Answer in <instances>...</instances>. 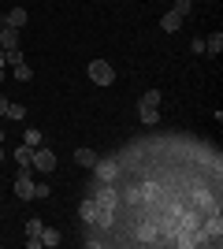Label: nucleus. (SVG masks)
Here are the masks:
<instances>
[{
	"instance_id": "nucleus-1",
	"label": "nucleus",
	"mask_w": 223,
	"mask_h": 249,
	"mask_svg": "<svg viewBox=\"0 0 223 249\" xmlns=\"http://www.w3.org/2000/svg\"><path fill=\"white\" fill-rule=\"evenodd\" d=\"M156 112H160V89H149V93L138 101V119L145 126H153L156 123Z\"/></svg>"
},
{
	"instance_id": "nucleus-2",
	"label": "nucleus",
	"mask_w": 223,
	"mask_h": 249,
	"mask_svg": "<svg viewBox=\"0 0 223 249\" xmlns=\"http://www.w3.org/2000/svg\"><path fill=\"white\" fill-rule=\"evenodd\" d=\"M86 74H89V78H93L97 86H112V82H116V67H112L108 60H89Z\"/></svg>"
},
{
	"instance_id": "nucleus-3",
	"label": "nucleus",
	"mask_w": 223,
	"mask_h": 249,
	"mask_svg": "<svg viewBox=\"0 0 223 249\" xmlns=\"http://www.w3.org/2000/svg\"><path fill=\"white\" fill-rule=\"evenodd\" d=\"M78 216H82V223H89V227H93V223H108V212L97 205V197H86L82 205H78Z\"/></svg>"
},
{
	"instance_id": "nucleus-4",
	"label": "nucleus",
	"mask_w": 223,
	"mask_h": 249,
	"mask_svg": "<svg viewBox=\"0 0 223 249\" xmlns=\"http://www.w3.org/2000/svg\"><path fill=\"white\" fill-rule=\"evenodd\" d=\"M15 197L19 201L34 197V167H19V171H15Z\"/></svg>"
},
{
	"instance_id": "nucleus-5",
	"label": "nucleus",
	"mask_w": 223,
	"mask_h": 249,
	"mask_svg": "<svg viewBox=\"0 0 223 249\" xmlns=\"http://www.w3.org/2000/svg\"><path fill=\"white\" fill-rule=\"evenodd\" d=\"M30 167H34V171H41V175H52V171H56V153H52V149H41V145H37V149H34Z\"/></svg>"
},
{
	"instance_id": "nucleus-6",
	"label": "nucleus",
	"mask_w": 223,
	"mask_h": 249,
	"mask_svg": "<svg viewBox=\"0 0 223 249\" xmlns=\"http://www.w3.org/2000/svg\"><path fill=\"white\" fill-rule=\"evenodd\" d=\"M93 171L101 175V182H112V178H116V171H119V164H116V160H97Z\"/></svg>"
},
{
	"instance_id": "nucleus-7",
	"label": "nucleus",
	"mask_w": 223,
	"mask_h": 249,
	"mask_svg": "<svg viewBox=\"0 0 223 249\" xmlns=\"http://www.w3.org/2000/svg\"><path fill=\"white\" fill-rule=\"evenodd\" d=\"M160 30H164V34H179L182 30V15H179V11H168V15L160 19Z\"/></svg>"
},
{
	"instance_id": "nucleus-8",
	"label": "nucleus",
	"mask_w": 223,
	"mask_h": 249,
	"mask_svg": "<svg viewBox=\"0 0 223 249\" xmlns=\"http://www.w3.org/2000/svg\"><path fill=\"white\" fill-rule=\"evenodd\" d=\"M0 49H4V52L19 49V30H15V26H4V30H0Z\"/></svg>"
},
{
	"instance_id": "nucleus-9",
	"label": "nucleus",
	"mask_w": 223,
	"mask_h": 249,
	"mask_svg": "<svg viewBox=\"0 0 223 249\" xmlns=\"http://www.w3.org/2000/svg\"><path fill=\"white\" fill-rule=\"evenodd\" d=\"M74 164L78 167H97V153L93 149H74Z\"/></svg>"
},
{
	"instance_id": "nucleus-10",
	"label": "nucleus",
	"mask_w": 223,
	"mask_h": 249,
	"mask_svg": "<svg viewBox=\"0 0 223 249\" xmlns=\"http://www.w3.org/2000/svg\"><path fill=\"white\" fill-rule=\"evenodd\" d=\"M30 160H34V145H19L15 149V164L19 167H30Z\"/></svg>"
},
{
	"instance_id": "nucleus-11",
	"label": "nucleus",
	"mask_w": 223,
	"mask_h": 249,
	"mask_svg": "<svg viewBox=\"0 0 223 249\" xmlns=\"http://www.w3.org/2000/svg\"><path fill=\"white\" fill-rule=\"evenodd\" d=\"M8 26H15V30H19V26H26V8H11V11H8Z\"/></svg>"
},
{
	"instance_id": "nucleus-12",
	"label": "nucleus",
	"mask_w": 223,
	"mask_h": 249,
	"mask_svg": "<svg viewBox=\"0 0 223 249\" xmlns=\"http://www.w3.org/2000/svg\"><path fill=\"white\" fill-rule=\"evenodd\" d=\"M60 242H64V234H60L56 227H45L41 231V246H60Z\"/></svg>"
},
{
	"instance_id": "nucleus-13",
	"label": "nucleus",
	"mask_w": 223,
	"mask_h": 249,
	"mask_svg": "<svg viewBox=\"0 0 223 249\" xmlns=\"http://www.w3.org/2000/svg\"><path fill=\"white\" fill-rule=\"evenodd\" d=\"M205 52H212V56H220V52H223V34H220V30H216L212 37L205 41Z\"/></svg>"
},
{
	"instance_id": "nucleus-14",
	"label": "nucleus",
	"mask_w": 223,
	"mask_h": 249,
	"mask_svg": "<svg viewBox=\"0 0 223 249\" xmlns=\"http://www.w3.org/2000/svg\"><path fill=\"white\" fill-rule=\"evenodd\" d=\"M11 74H15L19 82H30V78H34V71H30V63H26V60H22V63H15V67H11Z\"/></svg>"
},
{
	"instance_id": "nucleus-15",
	"label": "nucleus",
	"mask_w": 223,
	"mask_h": 249,
	"mask_svg": "<svg viewBox=\"0 0 223 249\" xmlns=\"http://www.w3.org/2000/svg\"><path fill=\"white\" fill-rule=\"evenodd\" d=\"M41 231H45L41 219H26V238H41Z\"/></svg>"
},
{
	"instance_id": "nucleus-16",
	"label": "nucleus",
	"mask_w": 223,
	"mask_h": 249,
	"mask_svg": "<svg viewBox=\"0 0 223 249\" xmlns=\"http://www.w3.org/2000/svg\"><path fill=\"white\" fill-rule=\"evenodd\" d=\"M11 119V123H19V119H26V108H22V104H8V112H4Z\"/></svg>"
},
{
	"instance_id": "nucleus-17",
	"label": "nucleus",
	"mask_w": 223,
	"mask_h": 249,
	"mask_svg": "<svg viewBox=\"0 0 223 249\" xmlns=\"http://www.w3.org/2000/svg\"><path fill=\"white\" fill-rule=\"evenodd\" d=\"M205 234H216V238L223 234V223H220V216H212L208 223H205Z\"/></svg>"
},
{
	"instance_id": "nucleus-18",
	"label": "nucleus",
	"mask_w": 223,
	"mask_h": 249,
	"mask_svg": "<svg viewBox=\"0 0 223 249\" xmlns=\"http://www.w3.org/2000/svg\"><path fill=\"white\" fill-rule=\"evenodd\" d=\"M4 56H8V60H4L8 67H15V63H22V60H26V56H22V49H8Z\"/></svg>"
},
{
	"instance_id": "nucleus-19",
	"label": "nucleus",
	"mask_w": 223,
	"mask_h": 249,
	"mask_svg": "<svg viewBox=\"0 0 223 249\" xmlns=\"http://www.w3.org/2000/svg\"><path fill=\"white\" fill-rule=\"evenodd\" d=\"M97 205H101V208L108 212V208L116 205V194H112V190H101V201H97Z\"/></svg>"
},
{
	"instance_id": "nucleus-20",
	"label": "nucleus",
	"mask_w": 223,
	"mask_h": 249,
	"mask_svg": "<svg viewBox=\"0 0 223 249\" xmlns=\"http://www.w3.org/2000/svg\"><path fill=\"white\" fill-rule=\"evenodd\" d=\"M26 145H34V149L41 145V130H34V126H30V130H26Z\"/></svg>"
},
{
	"instance_id": "nucleus-21",
	"label": "nucleus",
	"mask_w": 223,
	"mask_h": 249,
	"mask_svg": "<svg viewBox=\"0 0 223 249\" xmlns=\"http://www.w3.org/2000/svg\"><path fill=\"white\" fill-rule=\"evenodd\" d=\"M171 11H179L182 19H186V15H190V0H175V8H171Z\"/></svg>"
},
{
	"instance_id": "nucleus-22",
	"label": "nucleus",
	"mask_w": 223,
	"mask_h": 249,
	"mask_svg": "<svg viewBox=\"0 0 223 249\" xmlns=\"http://www.w3.org/2000/svg\"><path fill=\"white\" fill-rule=\"evenodd\" d=\"M34 197H49V182H34Z\"/></svg>"
},
{
	"instance_id": "nucleus-23",
	"label": "nucleus",
	"mask_w": 223,
	"mask_h": 249,
	"mask_svg": "<svg viewBox=\"0 0 223 249\" xmlns=\"http://www.w3.org/2000/svg\"><path fill=\"white\" fill-rule=\"evenodd\" d=\"M8 104H11V101H8V97H4V93H0V115L8 112Z\"/></svg>"
},
{
	"instance_id": "nucleus-24",
	"label": "nucleus",
	"mask_w": 223,
	"mask_h": 249,
	"mask_svg": "<svg viewBox=\"0 0 223 249\" xmlns=\"http://www.w3.org/2000/svg\"><path fill=\"white\" fill-rule=\"evenodd\" d=\"M4 26H8V15H0V30H4Z\"/></svg>"
},
{
	"instance_id": "nucleus-25",
	"label": "nucleus",
	"mask_w": 223,
	"mask_h": 249,
	"mask_svg": "<svg viewBox=\"0 0 223 249\" xmlns=\"http://www.w3.org/2000/svg\"><path fill=\"white\" fill-rule=\"evenodd\" d=\"M4 60H8V56H4V49H0V67H8V63H4Z\"/></svg>"
},
{
	"instance_id": "nucleus-26",
	"label": "nucleus",
	"mask_w": 223,
	"mask_h": 249,
	"mask_svg": "<svg viewBox=\"0 0 223 249\" xmlns=\"http://www.w3.org/2000/svg\"><path fill=\"white\" fill-rule=\"evenodd\" d=\"M0 82H4V67H0Z\"/></svg>"
},
{
	"instance_id": "nucleus-27",
	"label": "nucleus",
	"mask_w": 223,
	"mask_h": 249,
	"mask_svg": "<svg viewBox=\"0 0 223 249\" xmlns=\"http://www.w3.org/2000/svg\"><path fill=\"white\" fill-rule=\"evenodd\" d=\"M0 160H4V149H0Z\"/></svg>"
}]
</instances>
